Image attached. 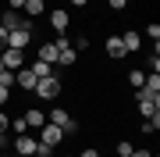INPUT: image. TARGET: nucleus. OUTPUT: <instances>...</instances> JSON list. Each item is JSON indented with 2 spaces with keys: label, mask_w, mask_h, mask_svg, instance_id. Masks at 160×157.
<instances>
[{
  "label": "nucleus",
  "mask_w": 160,
  "mask_h": 157,
  "mask_svg": "<svg viewBox=\"0 0 160 157\" xmlns=\"http://www.w3.org/2000/svg\"><path fill=\"white\" fill-rule=\"evenodd\" d=\"M32 97H39V100H57V97H61V79H57V75L39 79L36 89H32Z\"/></svg>",
  "instance_id": "nucleus-1"
},
{
  "label": "nucleus",
  "mask_w": 160,
  "mask_h": 157,
  "mask_svg": "<svg viewBox=\"0 0 160 157\" xmlns=\"http://www.w3.org/2000/svg\"><path fill=\"white\" fill-rule=\"evenodd\" d=\"M53 47H57V64L71 68V64L78 61V50L71 47V39H68V36H57V39H53Z\"/></svg>",
  "instance_id": "nucleus-2"
},
{
  "label": "nucleus",
  "mask_w": 160,
  "mask_h": 157,
  "mask_svg": "<svg viewBox=\"0 0 160 157\" xmlns=\"http://www.w3.org/2000/svg\"><path fill=\"white\" fill-rule=\"evenodd\" d=\"M0 25H4L7 32H11V29H36V22H32L29 14H22V11H11V7L4 11V18H0Z\"/></svg>",
  "instance_id": "nucleus-3"
},
{
  "label": "nucleus",
  "mask_w": 160,
  "mask_h": 157,
  "mask_svg": "<svg viewBox=\"0 0 160 157\" xmlns=\"http://www.w3.org/2000/svg\"><path fill=\"white\" fill-rule=\"evenodd\" d=\"M135 104H139V114L142 118H157L160 114V97H146L142 89H135Z\"/></svg>",
  "instance_id": "nucleus-4"
},
{
  "label": "nucleus",
  "mask_w": 160,
  "mask_h": 157,
  "mask_svg": "<svg viewBox=\"0 0 160 157\" xmlns=\"http://www.w3.org/2000/svg\"><path fill=\"white\" fill-rule=\"evenodd\" d=\"M50 125L64 128V132H78V122H75V118H71L64 107H53V111H50Z\"/></svg>",
  "instance_id": "nucleus-5"
},
{
  "label": "nucleus",
  "mask_w": 160,
  "mask_h": 157,
  "mask_svg": "<svg viewBox=\"0 0 160 157\" xmlns=\"http://www.w3.org/2000/svg\"><path fill=\"white\" fill-rule=\"evenodd\" d=\"M64 136H68L64 128H57V125H50V122H46V125L39 128V136H36V139H39V143H46V146H57Z\"/></svg>",
  "instance_id": "nucleus-6"
},
{
  "label": "nucleus",
  "mask_w": 160,
  "mask_h": 157,
  "mask_svg": "<svg viewBox=\"0 0 160 157\" xmlns=\"http://www.w3.org/2000/svg\"><path fill=\"white\" fill-rule=\"evenodd\" d=\"M32 43V29H11L7 32V47L11 50H25Z\"/></svg>",
  "instance_id": "nucleus-7"
},
{
  "label": "nucleus",
  "mask_w": 160,
  "mask_h": 157,
  "mask_svg": "<svg viewBox=\"0 0 160 157\" xmlns=\"http://www.w3.org/2000/svg\"><path fill=\"white\" fill-rule=\"evenodd\" d=\"M0 64L4 68H11V71H18V68H25V50H0Z\"/></svg>",
  "instance_id": "nucleus-8"
},
{
  "label": "nucleus",
  "mask_w": 160,
  "mask_h": 157,
  "mask_svg": "<svg viewBox=\"0 0 160 157\" xmlns=\"http://www.w3.org/2000/svg\"><path fill=\"white\" fill-rule=\"evenodd\" d=\"M68 22H71V18H68L64 7H53V11H50V29L57 36H68Z\"/></svg>",
  "instance_id": "nucleus-9"
},
{
  "label": "nucleus",
  "mask_w": 160,
  "mask_h": 157,
  "mask_svg": "<svg viewBox=\"0 0 160 157\" xmlns=\"http://www.w3.org/2000/svg\"><path fill=\"white\" fill-rule=\"evenodd\" d=\"M36 82H39V79L32 75V68H29V64H25V68H18V71H14V86H22L25 93H32V89H36Z\"/></svg>",
  "instance_id": "nucleus-10"
},
{
  "label": "nucleus",
  "mask_w": 160,
  "mask_h": 157,
  "mask_svg": "<svg viewBox=\"0 0 160 157\" xmlns=\"http://www.w3.org/2000/svg\"><path fill=\"white\" fill-rule=\"evenodd\" d=\"M36 146H39V139L36 136H14V154H29V157H36Z\"/></svg>",
  "instance_id": "nucleus-11"
},
{
  "label": "nucleus",
  "mask_w": 160,
  "mask_h": 157,
  "mask_svg": "<svg viewBox=\"0 0 160 157\" xmlns=\"http://www.w3.org/2000/svg\"><path fill=\"white\" fill-rule=\"evenodd\" d=\"M121 47H125V54H135L139 47H142V36H139L135 29H128L125 36H121Z\"/></svg>",
  "instance_id": "nucleus-12"
},
{
  "label": "nucleus",
  "mask_w": 160,
  "mask_h": 157,
  "mask_svg": "<svg viewBox=\"0 0 160 157\" xmlns=\"http://www.w3.org/2000/svg\"><path fill=\"white\" fill-rule=\"evenodd\" d=\"M103 50H107V57L121 61V57H125V47H121V36H107V43H103Z\"/></svg>",
  "instance_id": "nucleus-13"
},
{
  "label": "nucleus",
  "mask_w": 160,
  "mask_h": 157,
  "mask_svg": "<svg viewBox=\"0 0 160 157\" xmlns=\"http://www.w3.org/2000/svg\"><path fill=\"white\" fill-rule=\"evenodd\" d=\"M39 61H46V64H57V47H53V39H46V43H39V54H36Z\"/></svg>",
  "instance_id": "nucleus-14"
},
{
  "label": "nucleus",
  "mask_w": 160,
  "mask_h": 157,
  "mask_svg": "<svg viewBox=\"0 0 160 157\" xmlns=\"http://www.w3.org/2000/svg\"><path fill=\"white\" fill-rule=\"evenodd\" d=\"M22 118H25V122H29V128H43V125H46V114H43L39 107H29V111H25Z\"/></svg>",
  "instance_id": "nucleus-15"
},
{
  "label": "nucleus",
  "mask_w": 160,
  "mask_h": 157,
  "mask_svg": "<svg viewBox=\"0 0 160 157\" xmlns=\"http://www.w3.org/2000/svg\"><path fill=\"white\" fill-rule=\"evenodd\" d=\"M142 93H146V97H160V75H157V71H149V75H146Z\"/></svg>",
  "instance_id": "nucleus-16"
},
{
  "label": "nucleus",
  "mask_w": 160,
  "mask_h": 157,
  "mask_svg": "<svg viewBox=\"0 0 160 157\" xmlns=\"http://www.w3.org/2000/svg\"><path fill=\"white\" fill-rule=\"evenodd\" d=\"M29 68H32V75H36V79H50V75H53V64H46V61H39V57H36Z\"/></svg>",
  "instance_id": "nucleus-17"
},
{
  "label": "nucleus",
  "mask_w": 160,
  "mask_h": 157,
  "mask_svg": "<svg viewBox=\"0 0 160 157\" xmlns=\"http://www.w3.org/2000/svg\"><path fill=\"white\" fill-rule=\"evenodd\" d=\"M43 11H46V4H43V0H25V7H22V14H29L32 22H36Z\"/></svg>",
  "instance_id": "nucleus-18"
},
{
  "label": "nucleus",
  "mask_w": 160,
  "mask_h": 157,
  "mask_svg": "<svg viewBox=\"0 0 160 157\" xmlns=\"http://www.w3.org/2000/svg\"><path fill=\"white\" fill-rule=\"evenodd\" d=\"M142 82H146V71H139V68L128 71V86H132V89H142Z\"/></svg>",
  "instance_id": "nucleus-19"
},
{
  "label": "nucleus",
  "mask_w": 160,
  "mask_h": 157,
  "mask_svg": "<svg viewBox=\"0 0 160 157\" xmlns=\"http://www.w3.org/2000/svg\"><path fill=\"white\" fill-rule=\"evenodd\" d=\"M139 128H142V136H153L157 128H160V114H157V118H142V125H139Z\"/></svg>",
  "instance_id": "nucleus-20"
},
{
  "label": "nucleus",
  "mask_w": 160,
  "mask_h": 157,
  "mask_svg": "<svg viewBox=\"0 0 160 157\" xmlns=\"http://www.w3.org/2000/svg\"><path fill=\"white\" fill-rule=\"evenodd\" d=\"M11 132L14 136H25V132H29V122H25V118H14V122H11Z\"/></svg>",
  "instance_id": "nucleus-21"
},
{
  "label": "nucleus",
  "mask_w": 160,
  "mask_h": 157,
  "mask_svg": "<svg viewBox=\"0 0 160 157\" xmlns=\"http://www.w3.org/2000/svg\"><path fill=\"white\" fill-rule=\"evenodd\" d=\"M71 47H75V50H89V36H86V32H82V36H75V43H71Z\"/></svg>",
  "instance_id": "nucleus-22"
},
{
  "label": "nucleus",
  "mask_w": 160,
  "mask_h": 157,
  "mask_svg": "<svg viewBox=\"0 0 160 157\" xmlns=\"http://www.w3.org/2000/svg\"><path fill=\"white\" fill-rule=\"evenodd\" d=\"M53 150H57V146H46V143H39V146H36V157H53Z\"/></svg>",
  "instance_id": "nucleus-23"
},
{
  "label": "nucleus",
  "mask_w": 160,
  "mask_h": 157,
  "mask_svg": "<svg viewBox=\"0 0 160 157\" xmlns=\"http://www.w3.org/2000/svg\"><path fill=\"white\" fill-rule=\"evenodd\" d=\"M146 36L157 43V39H160V25H157V22H149V25H146Z\"/></svg>",
  "instance_id": "nucleus-24"
},
{
  "label": "nucleus",
  "mask_w": 160,
  "mask_h": 157,
  "mask_svg": "<svg viewBox=\"0 0 160 157\" xmlns=\"http://www.w3.org/2000/svg\"><path fill=\"white\" fill-rule=\"evenodd\" d=\"M146 64H149V71H157V75H160V54H157V50L149 54V61H146Z\"/></svg>",
  "instance_id": "nucleus-25"
},
{
  "label": "nucleus",
  "mask_w": 160,
  "mask_h": 157,
  "mask_svg": "<svg viewBox=\"0 0 160 157\" xmlns=\"http://www.w3.org/2000/svg\"><path fill=\"white\" fill-rule=\"evenodd\" d=\"M132 150H135V146H132V143H128V139H121V143H118V157H128V154H132Z\"/></svg>",
  "instance_id": "nucleus-26"
},
{
  "label": "nucleus",
  "mask_w": 160,
  "mask_h": 157,
  "mask_svg": "<svg viewBox=\"0 0 160 157\" xmlns=\"http://www.w3.org/2000/svg\"><path fill=\"white\" fill-rule=\"evenodd\" d=\"M107 7H110V11H125L128 0H107Z\"/></svg>",
  "instance_id": "nucleus-27"
},
{
  "label": "nucleus",
  "mask_w": 160,
  "mask_h": 157,
  "mask_svg": "<svg viewBox=\"0 0 160 157\" xmlns=\"http://www.w3.org/2000/svg\"><path fill=\"white\" fill-rule=\"evenodd\" d=\"M7 100H11V89H7V86H0V107H7Z\"/></svg>",
  "instance_id": "nucleus-28"
},
{
  "label": "nucleus",
  "mask_w": 160,
  "mask_h": 157,
  "mask_svg": "<svg viewBox=\"0 0 160 157\" xmlns=\"http://www.w3.org/2000/svg\"><path fill=\"white\" fill-rule=\"evenodd\" d=\"M7 128H11V118H7L4 111H0V132H7Z\"/></svg>",
  "instance_id": "nucleus-29"
},
{
  "label": "nucleus",
  "mask_w": 160,
  "mask_h": 157,
  "mask_svg": "<svg viewBox=\"0 0 160 157\" xmlns=\"http://www.w3.org/2000/svg\"><path fill=\"white\" fill-rule=\"evenodd\" d=\"M128 157H153V154H149V150H146V146H139V150H132Z\"/></svg>",
  "instance_id": "nucleus-30"
},
{
  "label": "nucleus",
  "mask_w": 160,
  "mask_h": 157,
  "mask_svg": "<svg viewBox=\"0 0 160 157\" xmlns=\"http://www.w3.org/2000/svg\"><path fill=\"white\" fill-rule=\"evenodd\" d=\"M78 157H100V150H96V146H86V150H82Z\"/></svg>",
  "instance_id": "nucleus-31"
},
{
  "label": "nucleus",
  "mask_w": 160,
  "mask_h": 157,
  "mask_svg": "<svg viewBox=\"0 0 160 157\" xmlns=\"http://www.w3.org/2000/svg\"><path fill=\"white\" fill-rule=\"evenodd\" d=\"M7 7H11V11H22V7H25V0H7Z\"/></svg>",
  "instance_id": "nucleus-32"
},
{
  "label": "nucleus",
  "mask_w": 160,
  "mask_h": 157,
  "mask_svg": "<svg viewBox=\"0 0 160 157\" xmlns=\"http://www.w3.org/2000/svg\"><path fill=\"white\" fill-rule=\"evenodd\" d=\"M0 50H7V29L0 25Z\"/></svg>",
  "instance_id": "nucleus-33"
},
{
  "label": "nucleus",
  "mask_w": 160,
  "mask_h": 157,
  "mask_svg": "<svg viewBox=\"0 0 160 157\" xmlns=\"http://www.w3.org/2000/svg\"><path fill=\"white\" fill-rule=\"evenodd\" d=\"M71 7H89V0H68Z\"/></svg>",
  "instance_id": "nucleus-34"
},
{
  "label": "nucleus",
  "mask_w": 160,
  "mask_h": 157,
  "mask_svg": "<svg viewBox=\"0 0 160 157\" xmlns=\"http://www.w3.org/2000/svg\"><path fill=\"white\" fill-rule=\"evenodd\" d=\"M4 146H7V136H4V132H0V150H4Z\"/></svg>",
  "instance_id": "nucleus-35"
},
{
  "label": "nucleus",
  "mask_w": 160,
  "mask_h": 157,
  "mask_svg": "<svg viewBox=\"0 0 160 157\" xmlns=\"http://www.w3.org/2000/svg\"><path fill=\"white\" fill-rule=\"evenodd\" d=\"M64 157H78V154H64Z\"/></svg>",
  "instance_id": "nucleus-36"
},
{
  "label": "nucleus",
  "mask_w": 160,
  "mask_h": 157,
  "mask_svg": "<svg viewBox=\"0 0 160 157\" xmlns=\"http://www.w3.org/2000/svg\"><path fill=\"white\" fill-rule=\"evenodd\" d=\"M14 157H29V154H14Z\"/></svg>",
  "instance_id": "nucleus-37"
},
{
  "label": "nucleus",
  "mask_w": 160,
  "mask_h": 157,
  "mask_svg": "<svg viewBox=\"0 0 160 157\" xmlns=\"http://www.w3.org/2000/svg\"><path fill=\"white\" fill-rule=\"evenodd\" d=\"M0 157H11V154H0Z\"/></svg>",
  "instance_id": "nucleus-38"
}]
</instances>
